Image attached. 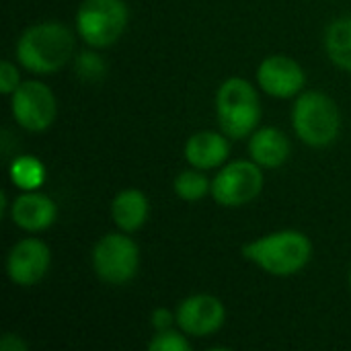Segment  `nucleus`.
<instances>
[{
	"label": "nucleus",
	"instance_id": "412c9836",
	"mask_svg": "<svg viewBox=\"0 0 351 351\" xmlns=\"http://www.w3.org/2000/svg\"><path fill=\"white\" fill-rule=\"evenodd\" d=\"M19 84H21V78H19L16 66L12 62L4 60L0 64V93L2 95H12Z\"/></svg>",
	"mask_w": 351,
	"mask_h": 351
},
{
	"label": "nucleus",
	"instance_id": "6ab92c4d",
	"mask_svg": "<svg viewBox=\"0 0 351 351\" xmlns=\"http://www.w3.org/2000/svg\"><path fill=\"white\" fill-rule=\"evenodd\" d=\"M74 70H76L78 78L93 82V80H99V78L105 76L107 64H105V60L101 56H97L93 51H82L74 60Z\"/></svg>",
	"mask_w": 351,
	"mask_h": 351
},
{
	"label": "nucleus",
	"instance_id": "9b49d317",
	"mask_svg": "<svg viewBox=\"0 0 351 351\" xmlns=\"http://www.w3.org/2000/svg\"><path fill=\"white\" fill-rule=\"evenodd\" d=\"M177 325L183 333L193 335V337H208L220 331L226 319V308L224 304L210 294H193L185 300L175 311Z\"/></svg>",
	"mask_w": 351,
	"mask_h": 351
},
{
	"label": "nucleus",
	"instance_id": "b1692460",
	"mask_svg": "<svg viewBox=\"0 0 351 351\" xmlns=\"http://www.w3.org/2000/svg\"><path fill=\"white\" fill-rule=\"evenodd\" d=\"M350 288H351V269H350Z\"/></svg>",
	"mask_w": 351,
	"mask_h": 351
},
{
	"label": "nucleus",
	"instance_id": "423d86ee",
	"mask_svg": "<svg viewBox=\"0 0 351 351\" xmlns=\"http://www.w3.org/2000/svg\"><path fill=\"white\" fill-rule=\"evenodd\" d=\"M93 269L105 284L123 286L136 278L140 267V249L132 237L121 232L105 234L93 249Z\"/></svg>",
	"mask_w": 351,
	"mask_h": 351
},
{
	"label": "nucleus",
	"instance_id": "aec40b11",
	"mask_svg": "<svg viewBox=\"0 0 351 351\" xmlns=\"http://www.w3.org/2000/svg\"><path fill=\"white\" fill-rule=\"evenodd\" d=\"M183 331L175 329H162L156 331V335L148 341L150 351H191V343L187 341V333L181 335Z\"/></svg>",
	"mask_w": 351,
	"mask_h": 351
},
{
	"label": "nucleus",
	"instance_id": "f03ea898",
	"mask_svg": "<svg viewBox=\"0 0 351 351\" xmlns=\"http://www.w3.org/2000/svg\"><path fill=\"white\" fill-rule=\"evenodd\" d=\"M243 257L269 276L290 278L313 259V243L300 230H278L243 247Z\"/></svg>",
	"mask_w": 351,
	"mask_h": 351
},
{
	"label": "nucleus",
	"instance_id": "4468645a",
	"mask_svg": "<svg viewBox=\"0 0 351 351\" xmlns=\"http://www.w3.org/2000/svg\"><path fill=\"white\" fill-rule=\"evenodd\" d=\"M292 146L284 132L278 128H261L249 136L251 160L261 169H278L290 158Z\"/></svg>",
	"mask_w": 351,
	"mask_h": 351
},
{
	"label": "nucleus",
	"instance_id": "a211bd4d",
	"mask_svg": "<svg viewBox=\"0 0 351 351\" xmlns=\"http://www.w3.org/2000/svg\"><path fill=\"white\" fill-rule=\"evenodd\" d=\"M173 189L177 197H181L183 202H197L212 191V181H208V177L199 169L191 167L175 177Z\"/></svg>",
	"mask_w": 351,
	"mask_h": 351
},
{
	"label": "nucleus",
	"instance_id": "6e6552de",
	"mask_svg": "<svg viewBox=\"0 0 351 351\" xmlns=\"http://www.w3.org/2000/svg\"><path fill=\"white\" fill-rule=\"evenodd\" d=\"M10 111L14 121L27 132H45L58 113L51 88L39 80H27L10 95Z\"/></svg>",
	"mask_w": 351,
	"mask_h": 351
},
{
	"label": "nucleus",
	"instance_id": "dca6fc26",
	"mask_svg": "<svg viewBox=\"0 0 351 351\" xmlns=\"http://www.w3.org/2000/svg\"><path fill=\"white\" fill-rule=\"evenodd\" d=\"M325 49L335 66L351 72V14L335 19L327 27Z\"/></svg>",
	"mask_w": 351,
	"mask_h": 351
},
{
	"label": "nucleus",
	"instance_id": "5701e85b",
	"mask_svg": "<svg viewBox=\"0 0 351 351\" xmlns=\"http://www.w3.org/2000/svg\"><path fill=\"white\" fill-rule=\"evenodd\" d=\"M0 350L2 351H27V343L14 335V333H4L0 339Z\"/></svg>",
	"mask_w": 351,
	"mask_h": 351
},
{
	"label": "nucleus",
	"instance_id": "20e7f679",
	"mask_svg": "<svg viewBox=\"0 0 351 351\" xmlns=\"http://www.w3.org/2000/svg\"><path fill=\"white\" fill-rule=\"evenodd\" d=\"M292 125L304 144L325 148L337 140L341 115L331 97L319 90H306L296 97L292 107Z\"/></svg>",
	"mask_w": 351,
	"mask_h": 351
},
{
	"label": "nucleus",
	"instance_id": "0eeeda50",
	"mask_svg": "<svg viewBox=\"0 0 351 351\" xmlns=\"http://www.w3.org/2000/svg\"><path fill=\"white\" fill-rule=\"evenodd\" d=\"M263 183V169L257 162L232 160L216 173L210 193L222 208H241L259 197Z\"/></svg>",
	"mask_w": 351,
	"mask_h": 351
},
{
	"label": "nucleus",
	"instance_id": "39448f33",
	"mask_svg": "<svg viewBox=\"0 0 351 351\" xmlns=\"http://www.w3.org/2000/svg\"><path fill=\"white\" fill-rule=\"evenodd\" d=\"M130 8L123 0H82L76 10V31L90 47L113 45L125 31Z\"/></svg>",
	"mask_w": 351,
	"mask_h": 351
},
{
	"label": "nucleus",
	"instance_id": "ddd939ff",
	"mask_svg": "<svg viewBox=\"0 0 351 351\" xmlns=\"http://www.w3.org/2000/svg\"><path fill=\"white\" fill-rule=\"evenodd\" d=\"M230 154L228 136L222 132H197L185 144V158L191 167L199 171L218 169L226 162Z\"/></svg>",
	"mask_w": 351,
	"mask_h": 351
},
{
	"label": "nucleus",
	"instance_id": "1a4fd4ad",
	"mask_svg": "<svg viewBox=\"0 0 351 351\" xmlns=\"http://www.w3.org/2000/svg\"><path fill=\"white\" fill-rule=\"evenodd\" d=\"M49 263H51L49 247L43 241L29 237L19 241L10 249L6 257V274L12 284L29 288L39 284L47 276Z\"/></svg>",
	"mask_w": 351,
	"mask_h": 351
},
{
	"label": "nucleus",
	"instance_id": "9d476101",
	"mask_svg": "<svg viewBox=\"0 0 351 351\" xmlns=\"http://www.w3.org/2000/svg\"><path fill=\"white\" fill-rule=\"evenodd\" d=\"M257 82L269 97L292 99L298 97L306 84V74L302 66L284 53L265 58L257 68Z\"/></svg>",
	"mask_w": 351,
	"mask_h": 351
},
{
	"label": "nucleus",
	"instance_id": "2eb2a0df",
	"mask_svg": "<svg viewBox=\"0 0 351 351\" xmlns=\"http://www.w3.org/2000/svg\"><path fill=\"white\" fill-rule=\"evenodd\" d=\"M148 197L140 189H123L111 202V218L123 232H136L148 220Z\"/></svg>",
	"mask_w": 351,
	"mask_h": 351
},
{
	"label": "nucleus",
	"instance_id": "f8f14e48",
	"mask_svg": "<svg viewBox=\"0 0 351 351\" xmlns=\"http://www.w3.org/2000/svg\"><path fill=\"white\" fill-rule=\"evenodd\" d=\"M58 218V206L51 197L39 191H23L10 204V220L27 230V232H41L47 230Z\"/></svg>",
	"mask_w": 351,
	"mask_h": 351
},
{
	"label": "nucleus",
	"instance_id": "f257e3e1",
	"mask_svg": "<svg viewBox=\"0 0 351 351\" xmlns=\"http://www.w3.org/2000/svg\"><path fill=\"white\" fill-rule=\"evenodd\" d=\"M74 53V35L60 21H41L23 31L16 41L19 64L39 76L56 74Z\"/></svg>",
	"mask_w": 351,
	"mask_h": 351
},
{
	"label": "nucleus",
	"instance_id": "4be33fe9",
	"mask_svg": "<svg viewBox=\"0 0 351 351\" xmlns=\"http://www.w3.org/2000/svg\"><path fill=\"white\" fill-rule=\"evenodd\" d=\"M150 323H152L154 331H162V329H171L173 323H177V317L167 308H156L150 317Z\"/></svg>",
	"mask_w": 351,
	"mask_h": 351
},
{
	"label": "nucleus",
	"instance_id": "7ed1b4c3",
	"mask_svg": "<svg viewBox=\"0 0 351 351\" xmlns=\"http://www.w3.org/2000/svg\"><path fill=\"white\" fill-rule=\"evenodd\" d=\"M261 101L257 88L239 76L224 80L216 93V117L220 130L230 140L249 138L261 121Z\"/></svg>",
	"mask_w": 351,
	"mask_h": 351
},
{
	"label": "nucleus",
	"instance_id": "f3484780",
	"mask_svg": "<svg viewBox=\"0 0 351 351\" xmlns=\"http://www.w3.org/2000/svg\"><path fill=\"white\" fill-rule=\"evenodd\" d=\"M10 181L23 191H37L45 183V167L35 156H16L10 165Z\"/></svg>",
	"mask_w": 351,
	"mask_h": 351
}]
</instances>
